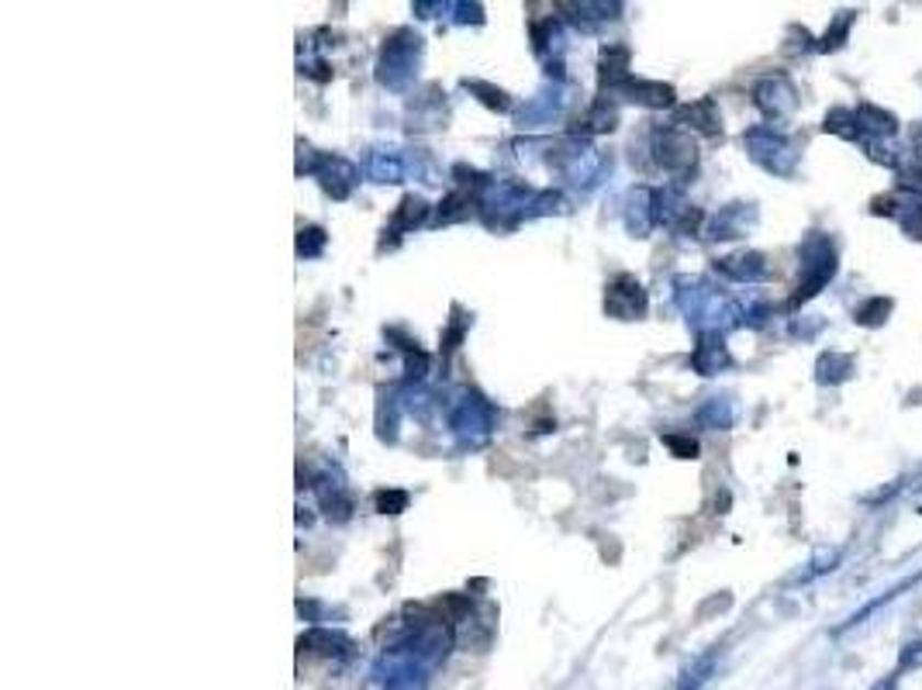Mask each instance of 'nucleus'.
<instances>
[{"instance_id":"obj_5","label":"nucleus","mask_w":922,"mask_h":690,"mask_svg":"<svg viewBox=\"0 0 922 690\" xmlns=\"http://www.w3.org/2000/svg\"><path fill=\"white\" fill-rule=\"evenodd\" d=\"M853 114H857L864 142H885V138H891L898 131V118H895L891 111L878 107V104H861Z\"/></svg>"},{"instance_id":"obj_3","label":"nucleus","mask_w":922,"mask_h":690,"mask_svg":"<svg viewBox=\"0 0 922 690\" xmlns=\"http://www.w3.org/2000/svg\"><path fill=\"white\" fill-rule=\"evenodd\" d=\"M874 215H888L902 225L912 239H922V194L919 191L902 187L888 197H878L874 200Z\"/></svg>"},{"instance_id":"obj_7","label":"nucleus","mask_w":922,"mask_h":690,"mask_svg":"<svg viewBox=\"0 0 922 690\" xmlns=\"http://www.w3.org/2000/svg\"><path fill=\"white\" fill-rule=\"evenodd\" d=\"M853 373V359L846 353H822L816 363V380L819 383H843Z\"/></svg>"},{"instance_id":"obj_12","label":"nucleus","mask_w":922,"mask_h":690,"mask_svg":"<svg viewBox=\"0 0 922 690\" xmlns=\"http://www.w3.org/2000/svg\"><path fill=\"white\" fill-rule=\"evenodd\" d=\"M919 504H922V497H919Z\"/></svg>"},{"instance_id":"obj_8","label":"nucleus","mask_w":922,"mask_h":690,"mask_svg":"<svg viewBox=\"0 0 922 690\" xmlns=\"http://www.w3.org/2000/svg\"><path fill=\"white\" fill-rule=\"evenodd\" d=\"M726 363H729V356L723 349V342H718L715 335H705L702 345H699V353H694V366H699L705 377H712V373L723 370Z\"/></svg>"},{"instance_id":"obj_4","label":"nucleus","mask_w":922,"mask_h":690,"mask_svg":"<svg viewBox=\"0 0 922 690\" xmlns=\"http://www.w3.org/2000/svg\"><path fill=\"white\" fill-rule=\"evenodd\" d=\"M753 101L757 107L768 114V118H788V114L798 107V94L788 77H768L760 80L753 90Z\"/></svg>"},{"instance_id":"obj_2","label":"nucleus","mask_w":922,"mask_h":690,"mask_svg":"<svg viewBox=\"0 0 922 690\" xmlns=\"http://www.w3.org/2000/svg\"><path fill=\"white\" fill-rule=\"evenodd\" d=\"M747 149L763 170H771L774 176H792L798 166V152L784 135L774 128H753L747 131Z\"/></svg>"},{"instance_id":"obj_6","label":"nucleus","mask_w":922,"mask_h":690,"mask_svg":"<svg viewBox=\"0 0 922 690\" xmlns=\"http://www.w3.org/2000/svg\"><path fill=\"white\" fill-rule=\"evenodd\" d=\"M718 269H723L729 280H763L768 276V260L760 256V252H744V256H729V260H718Z\"/></svg>"},{"instance_id":"obj_1","label":"nucleus","mask_w":922,"mask_h":690,"mask_svg":"<svg viewBox=\"0 0 922 690\" xmlns=\"http://www.w3.org/2000/svg\"><path fill=\"white\" fill-rule=\"evenodd\" d=\"M837 276V245L822 232H808L802 242V284L792 304H802L816 297Z\"/></svg>"},{"instance_id":"obj_10","label":"nucleus","mask_w":922,"mask_h":690,"mask_svg":"<svg viewBox=\"0 0 922 690\" xmlns=\"http://www.w3.org/2000/svg\"><path fill=\"white\" fill-rule=\"evenodd\" d=\"M891 308H895L891 297H874V301L857 308V321L867 329H878V325H885V318H891Z\"/></svg>"},{"instance_id":"obj_9","label":"nucleus","mask_w":922,"mask_h":690,"mask_svg":"<svg viewBox=\"0 0 922 690\" xmlns=\"http://www.w3.org/2000/svg\"><path fill=\"white\" fill-rule=\"evenodd\" d=\"M826 131H833V135L846 138V142H864L861 125H857V114L846 111V107H837V111L826 114Z\"/></svg>"},{"instance_id":"obj_11","label":"nucleus","mask_w":922,"mask_h":690,"mask_svg":"<svg viewBox=\"0 0 922 690\" xmlns=\"http://www.w3.org/2000/svg\"><path fill=\"white\" fill-rule=\"evenodd\" d=\"M853 25V14L850 11H843L840 14V28L833 25L829 28V35H826V42H822V49H837V45H843V38H846V28Z\"/></svg>"}]
</instances>
